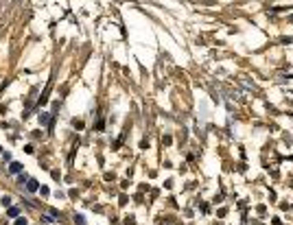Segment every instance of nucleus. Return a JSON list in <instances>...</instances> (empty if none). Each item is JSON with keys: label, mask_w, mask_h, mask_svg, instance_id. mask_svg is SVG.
<instances>
[{"label": "nucleus", "mask_w": 293, "mask_h": 225, "mask_svg": "<svg viewBox=\"0 0 293 225\" xmlns=\"http://www.w3.org/2000/svg\"><path fill=\"white\" fill-rule=\"evenodd\" d=\"M26 188H29L31 192H35V190H37V182H35V179H29V184H26Z\"/></svg>", "instance_id": "1"}, {"label": "nucleus", "mask_w": 293, "mask_h": 225, "mask_svg": "<svg viewBox=\"0 0 293 225\" xmlns=\"http://www.w3.org/2000/svg\"><path fill=\"white\" fill-rule=\"evenodd\" d=\"M9 171H11V173H20V171H22V164L13 162V164H11V168H9Z\"/></svg>", "instance_id": "2"}, {"label": "nucleus", "mask_w": 293, "mask_h": 225, "mask_svg": "<svg viewBox=\"0 0 293 225\" xmlns=\"http://www.w3.org/2000/svg\"><path fill=\"white\" fill-rule=\"evenodd\" d=\"M75 223H79V225H83V217H75Z\"/></svg>", "instance_id": "3"}, {"label": "nucleus", "mask_w": 293, "mask_h": 225, "mask_svg": "<svg viewBox=\"0 0 293 225\" xmlns=\"http://www.w3.org/2000/svg\"><path fill=\"white\" fill-rule=\"evenodd\" d=\"M15 225H26V221H24V219H18V221H15Z\"/></svg>", "instance_id": "4"}]
</instances>
